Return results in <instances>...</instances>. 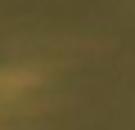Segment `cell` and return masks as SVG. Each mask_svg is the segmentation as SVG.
Masks as SVG:
<instances>
[{
    "label": "cell",
    "mask_w": 135,
    "mask_h": 130,
    "mask_svg": "<svg viewBox=\"0 0 135 130\" xmlns=\"http://www.w3.org/2000/svg\"><path fill=\"white\" fill-rule=\"evenodd\" d=\"M32 81H36V72H27V67H9V72H0V103H14L18 94H27L32 90Z\"/></svg>",
    "instance_id": "1"
}]
</instances>
